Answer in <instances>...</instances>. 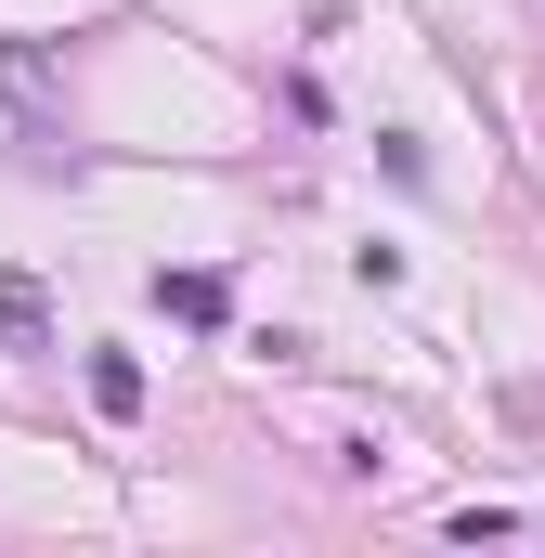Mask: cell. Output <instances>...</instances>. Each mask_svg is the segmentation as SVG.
<instances>
[{
  "mask_svg": "<svg viewBox=\"0 0 545 558\" xmlns=\"http://www.w3.org/2000/svg\"><path fill=\"white\" fill-rule=\"evenodd\" d=\"M156 312H169V325H195V338H208V325H221V312H234V286H221V274H156Z\"/></svg>",
  "mask_w": 545,
  "mask_h": 558,
  "instance_id": "obj_1",
  "label": "cell"
},
{
  "mask_svg": "<svg viewBox=\"0 0 545 558\" xmlns=\"http://www.w3.org/2000/svg\"><path fill=\"white\" fill-rule=\"evenodd\" d=\"M92 403H105L118 428L143 416V364H131V351H92Z\"/></svg>",
  "mask_w": 545,
  "mask_h": 558,
  "instance_id": "obj_2",
  "label": "cell"
}]
</instances>
